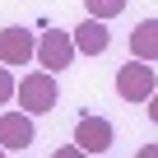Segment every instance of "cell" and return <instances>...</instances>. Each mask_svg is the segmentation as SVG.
Returning a JSON list of instances; mask_svg holds the SVG:
<instances>
[{"instance_id":"obj_1","label":"cell","mask_w":158,"mask_h":158,"mask_svg":"<svg viewBox=\"0 0 158 158\" xmlns=\"http://www.w3.org/2000/svg\"><path fill=\"white\" fill-rule=\"evenodd\" d=\"M56 98H60V89H56V74H51V70H33V74L19 79V107H23V112L42 116V112L56 107Z\"/></svg>"},{"instance_id":"obj_2","label":"cell","mask_w":158,"mask_h":158,"mask_svg":"<svg viewBox=\"0 0 158 158\" xmlns=\"http://www.w3.org/2000/svg\"><path fill=\"white\" fill-rule=\"evenodd\" d=\"M153 89H158V74L149 70V60H130V65L116 70V93L126 102H149Z\"/></svg>"},{"instance_id":"obj_3","label":"cell","mask_w":158,"mask_h":158,"mask_svg":"<svg viewBox=\"0 0 158 158\" xmlns=\"http://www.w3.org/2000/svg\"><path fill=\"white\" fill-rule=\"evenodd\" d=\"M74 33H65V28H47L42 37H37V60H42V70H70V60H74Z\"/></svg>"},{"instance_id":"obj_4","label":"cell","mask_w":158,"mask_h":158,"mask_svg":"<svg viewBox=\"0 0 158 158\" xmlns=\"http://www.w3.org/2000/svg\"><path fill=\"white\" fill-rule=\"evenodd\" d=\"M112 139H116V130H112L107 116H79V126H74V144L84 149V153H107Z\"/></svg>"},{"instance_id":"obj_5","label":"cell","mask_w":158,"mask_h":158,"mask_svg":"<svg viewBox=\"0 0 158 158\" xmlns=\"http://www.w3.org/2000/svg\"><path fill=\"white\" fill-rule=\"evenodd\" d=\"M37 56V37L28 28H0V60L5 65H23Z\"/></svg>"},{"instance_id":"obj_6","label":"cell","mask_w":158,"mask_h":158,"mask_svg":"<svg viewBox=\"0 0 158 158\" xmlns=\"http://www.w3.org/2000/svg\"><path fill=\"white\" fill-rule=\"evenodd\" d=\"M33 139H37L33 112H5V116H0V144H5V149H28Z\"/></svg>"},{"instance_id":"obj_7","label":"cell","mask_w":158,"mask_h":158,"mask_svg":"<svg viewBox=\"0 0 158 158\" xmlns=\"http://www.w3.org/2000/svg\"><path fill=\"white\" fill-rule=\"evenodd\" d=\"M74 47L79 51H84V56H102L107 47H112V33H107V19H84V23H79L74 28Z\"/></svg>"},{"instance_id":"obj_8","label":"cell","mask_w":158,"mask_h":158,"mask_svg":"<svg viewBox=\"0 0 158 158\" xmlns=\"http://www.w3.org/2000/svg\"><path fill=\"white\" fill-rule=\"evenodd\" d=\"M130 51H135V60H158V19L135 23V33H130Z\"/></svg>"},{"instance_id":"obj_9","label":"cell","mask_w":158,"mask_h":158,"mask_svg":"<svg viewBox=\"0 0 158 158\" xmlns=\"http://www.w3.org/2000/svg\"><path fill=\"white\" fill-rule=\"evenodd\" d=\"M84 10L93 19H116V14H126V0H84Z\"/></svg>"},{"instance_id":"obj_10","label":"cell","mask_w":158,"mask_h":158,"mask_svg":"<svg viewBox=\"0 0 158 158\" xmlns=\"http://www.w3.org/2000/svg\"><path fill=\"white\" fill-rule=\"evenodd\" d=\"M10 98H14V74H10V65H5V60H0V107H5Z\"/></svg>"},{"instance_id":"obj_11","label":"cell","mask_w":158,"mask_h":158,"mask_svg":"<svg viewBox=\"0 0 158 158\" xmlns=\"http://www.w3.org/2000/svg\"><path fill=\"white\" fill-rule=\"evenodd\" d=\"M51 158H89V153H84V149H79V144H60V149H56Z\"/></svg>"},{"instance_id":"obj_12","label":"cell","mask_w":158,"mask_h":158,"mask_svg":"<svg viewBox=\"0 0 158 158\" xmlns=\"http://www.w3.org/2000/svg\"><path fill=\"white\" fill-rule=\"evenodd\" d=\"M149 121L158 126V89H153V98H149Z\"/></svg>"},{"instance_id":"obj_13","label":"cell","mask_w":158,"mask_h":158,"mask_svg":"<svg viewBox=\"0 0 158 158\" xmlns=\"http://www.w3.org/2000/svg\"><path fill=\"white\" fill-rule=\"evenodd\" d=\"M139 158H158V144H144V149H139Z\"/></svg>"},{"instance_id":"obj_14","label":"cell","mask_w":158,"mask_h":158,"mask_svg":"<svg viewBox=\"0 0 158 158\" xmlns=\"http://www.w3.org/2000/svg\"><path fill=\"white\" fill-rule=\"evenodd\" d=\"M5 153H10V149H5V144H0V158H5Z\"/></svg>"}]
</instances>
